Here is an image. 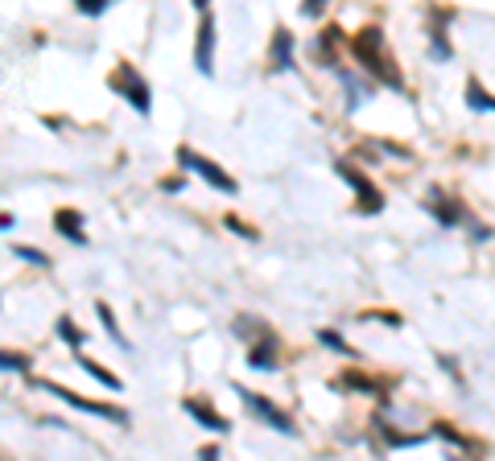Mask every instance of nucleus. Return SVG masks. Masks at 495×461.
Listing matches in <instances>:
<instances>
[{
  "instance_id": "nucleus-27",
  "label": "nucleus",
  "mask_w": 495,
  "mask_h": 461,
  "mask_svg": "<svg viewBox=\"0 0 495 461\" xmlns=\"http://www.w3.org/2000/svg\"><path fill=\"white\" fill-rule=\"evenodd\" d=\"M13 227V219H9V214H0V230H9Z\"/></svg>"
},
{
  "instance_id": "nucleus-22",
  "label": "nucleus",
  "mask_w": 495,
  "mask_h": 461,
  "mask_svg": "<svg viewBox=\"0 0 495 461\" xmlns=\"http://www.w3.org/2000/svg\"><path fill=\"white\" fill-rule=\"evenodd\" d=\"M17 260H25V264H34V268H50V260H45L37 248H17Z\"/></svg>"
},
{
  "instance_id": "nucleus-5",
  "label": "nucleus",
  "mask_w": 495,
  "mask_h": 461,
  "mask_svg": "<svg viewBox=\"0 0 495 461\" xmlns=\"http://www.w3.org/2000/svg\"><path fill=\"white\" fill-rule=\"evenodd\" d=\"M235 391H240L243 408L252 412V417H261L269 428H277V433H285V436H293V433H297V428H293V420H289L285 412L277 408V404H269V399H264V396H256V391H248V387H235Z\"/></svg>"
},
{
  "instance_id": "nucleus-18",
  "label": "nucleus",
  "mask_w": 495,
  "mask_h": 461,
  "mask_svg": "<svg viewBox=\"0 0 495 461\" xmlns=\"http://www.w3.org/2000/svg\"><path fill=\"white\" fill-rule=\"evenodd\" d=\"M318 342H322V346H331V350H339V355H347V358H355V350H351V346H347V338H339V334H334V329H322V334H318Z\"/></svg>"
},
{
  "instance_id": "nucleus-2",
  "label": "nucleus",
  "mask_w": 495,
  "mask_h": 461,
  "mask_svg": "<svg viewBox=\"0 0 495 461\" xmlns=\"http://www.w3.org/2000/svg\"><path fill=\"white\" fill-rule=\"evenodd\" d=\"M108 87L116 91L124 103H133L141 115L153 112V91H149V83L141 79V71H136L133 63H116V71L108 74Z\"/></svg>"
},
{
  "instance_id": "nucleus-3",
  "label": "nucleus",
  "mask_w": 495,
  "mask_h": 461,
  "mask_svg": "<svg viewBox=\"0 0 495 461\" xmlns=\"http://www.w3.org/2000/svg\"><path fill=\"white\" fill-rule=\"evenodd\" d=\"M178 165L190 169V173H198V178L207 181L211 190H219V194H235V190H240V186H235L232 173H223V169H219L215 161H207L203 152L190 149V144H182V149H178Z\"/></svg>"
},
{
  "instance_id": "nucleus-8",
  "label": "nucleus",
  "mask_w": 495,
  "mask_h": 461,
  "mask_svg": "<svg viewBox=\"0 0 495 461\" xmlns=\"http://www.w3.org/2000/svg\"><path fill=\"white\" fill-rule=\"evenodd\" d=\"M277 355H281V342H277V334H256V342L248 346V367H256V371H277Z\"/></svg>"
},
{
  "instance_id": "nucleus-7",
  "label": "nucleus",
  "mask_w": 495,
  "mask_h": 461,
  "mask_svg": "<svg viewBox=\"0 0 495 461\" xmlns=\"http://www.w3.org/2000/svg\"><path fill=\"white\" fill-rule=\"evenodd\" d=\"M339 173H342V178H347V181H351L355 190H360V202H355V211H360V214H376V211H384V198L376 194V186H371V181L363 178L360 169H351V165H347V161H342V165H339Z\"/></svg>"
},
{
  "instance_id": "nucleus-10",
  "label": "nucleus",
  "mask_w": 495,
  "mask_h": 461,
  "mask_svg": "<svg viewBox=\"0 0 495 461\" xmlns=\"http://www.w3.org/2000/svg\"><path fill=\"white\" fill-rule=\"evenodd\" d=\"M182 408L190 412V417L198 420V425L203 428H211V433H227V420L219 417L215 408H207V404H203V399H186V404H182Z\"/></svg>"
},
{
  "instance_id": "nucleus-11",
  "label": "nucleus",
  "mask_w": 495,
  "mask_h": 461,
  "mask_svg": "<svg viewBox=\"0 0 495 461\" xmlns=\"http://www.w3.org/2000/svg\"><path fill=\"white\" fill-rule=\"evenodd\" d=\"M272 66H277V71H289V66H293V34H289V29H277V34H272Z\"/></svg>"
},
{
  "instance_id": "nucleus-6",
  "label": "nucleus",
  "mask_w": 495,
  "mask_h": 461,
  "mask_svg": "<svg viewBox=\"0 0 495 461\" xmlns=\"http://www.w3.org/2000/svg\"><path fill=\"white\" fill-rule=\"evenodd\" d=\"M194 66H198V74H215V17L211 13H203V21H198Z\"/></svg>"
},
{
  "instance_id": "nucleus-16",
  "label": "nucleus",
  "mask_w": 495,
  "mask_h": 461,
  "mask_svg": "<svg viewBox=\"0 0 495 461\" xmlns=\"http://www.w3.org/2000/svg\"><path fill=\"white\" fill-rule=\"evenodd\" d=\"M342 383H347V387H360L363 396H380V383H376V379H368V375H360V371L342 375Z\"/></svg>"
},
{
  "instance_id": "nucleus-12",
  "label": "nucleus",
  "mask_w": 495,
  "mask_h": 461,
  "mask_svg": "<svg viewBox=\"0 0 495 461\" xmlns=\"http://www.w3.org/2000/svg\"><path fill=\"white\" fill-rule=\"evenodd\" d=\"M79 367L91 375V379H99V383H104V387H112V391H120V387H124V383H120V375H112L108 367H99L95 358H79Z\"/></svg>"
},
{
  "instance_id": "nucleus-25",
  "label": "nucleus",
  "mask_w": 495,
  "mask_h": 461,
  "mask_svg": "<svg viewBox=\"0 0 495 461\" xmlns=\"http://www.w3.org/2000/svg\"><path fill=\"white\" fill-rule=\"evenodd\" d=\"M162 190H186V178H182V181H178V178H170V181H162Z\"/></svg>"
},
{
  "instance_id": "nucleus-23",
  "label": "nucleus",
  "mask_w": 495,
  "mask_h": 461,
  "mask_svg": "<svg viewBox=\"0 0 495 461\" xmlns=\"http://www.w3.org/2000/svg\"><path fill=\"white\" fill-rule=\"evenodd\" d=\"M227 227L235 230V235H243V240H256V227H248V222H240L235 214H227Z\"/></svg>"
},
{
  "instance_id": "nucleus-24",
  "label": "nucleus",
  "mask_w": 495,
  "mask_h": 461,
  "mask_svg": "<svg viewBox=\"0 0 495 461\" xmlns=\"http://www.w3.org/2000/svg\"><path fill=\"white\" fill-rule=\"evenodd\" d=\"M322 5H326V0H306V5H302V13H306V17H318V13H322Z\"/></svg>"
},
{
  "instance_id": "nucleus-15",
  "label": "nucleus",
  "mask_w": 495,
  "mask_h": 461,
  "mask_svg": "<svg viewBox=\"0 0 495 461\" xmlns=\"http://www.w3.org/2000/svg\"><path fill=\"white\" fill-rule=\"evenodd\" d=\"M58 338H63V342H71L74 350H83V329L74 326L71 318H58Z\"/></svg>"
},
{
  "instance_id": "nucleus-26",
  "label": "nucleus",
  "mask_w": 495,
  "mask_h": 461,
  "mask_svg": "<svg viewBox=\"0 0 495 461\" xmlns=\"http://www.w3.org/2000/svg\"><path fill=\"white\" fill-rule=\"evenodd\" d=\"M190 5H194L198 13H207V5H211V0H190Z\"/></svg>"
},
{
  "instance_id": "nucleus-14",
  "label": "nucleus",
  "mask_w": 495,
  "mask_h": 461,
  "mask_svg": "<svg viewBox=\"0 0 495 461\" xmlns=\"http://www.w3.org/2000/svg\"><path fill=\"white\" fill-rule=\"evenodd\" d=\"M95 313H99V321L108 326V338H112V342H116V346H124V350H128V338L120 334V326H116V318H112V309H108V305H95Z\"/></svg>"
},
{
  "instance_id": "nucleus-20",
  "label": "nucleus",
  "mask_w": 495,
  "mask_h": 461,
  "mask_svg": "<svg viewBox=\"0 0 495 461\" xmlns=\"http://www.w3.org/2000/svg\"><path fill=\"white\" fill-rule=\"evenodd\" d=\"M467 103L475 107V112H491V95H487L479 83H470V99H467Z\"/></svg>"
},
{
  "instance_id": "nucleus-19",
  "label": "nucleus",
  "mask_w": 495,
  "mask_h": 461,
  "mask_svg": "<svg viewBox=\"0 0 495 461\" xmlns=\"http://www.w3.org/2000/svg\"><path fill=\"white\" fill-rule=\"evenodd\" d=\"M433 436H441V441H450V445H459V449H470V441L462 433H454L450 425H433Z\"/></svg>"
},
{
  "instance_id": "nucleus-9",
  "label": "nucleus",
  "mask_w": 495,
  "mask_h": 461,
  "mask_svg": "<svg viewBox=\"0 0 495 461\" xmlns=\"http://www.w3.org/2000/svg\"><path fill=\"white\" fill-rule=\"evenodd\" d=\"M54 227H58V235H66L71 243H87V230H83V214L71 211V206L54 211Z\"/></svg>"
},
{
  "instance_id": "nucleus-1",
  "label": "nucleus",
  "mask_w": 495,
  "mask_h": 461,
  "mask_svg": "<svg viewBox=\"0 0 495 461\" xmlns=\"http://www.w3.org/2000/svg\"><path fill=\"white\" fill-rule=\"evenodd\" d=\"M347 50H351V58L363 66L368 74H376L384 87H405V79H401V71L392 66V58H388V50H384V34H380V25H368V29H360V34L347 42Z\"/></svg>"
},
{
  "instance_id": "nucleus-21",
  "label": "nucleus",
  "mask_w": 495,
  "mask_h": 461,
  "mask_svg": "<svg viewBox=\"0 0 495 461\" xmlns=\"http://www.w3.org/2000/svg\"><path fill=\"white\" fill-rule=\"evenodd\" d=\"M235 334H240V338H256V334H264V326L256 318H235Z\"/></svg>"
},
{
  "instance_id": "nucleus-17",
  "label": "nucleus",
  "mask_w": 495,
  "mask_h": 461,
  "mask_svg": "<svg viewBox=\"0 0 495 461\" xmlns=\"http://www.w3.org/2000/svg\"><path fill=\"white\" fill-rule=\"evenodd\" d=\"M112 5H116V0H74V9H79L83 17H104Z\"/></svg>"
},
{
  "instance_id": "nucleus-13",
  "label": "nucleus",
  "mask_w": 495,
  "mask_h": 461,
  "mask_svg": "<svg viewBox=\"0 0 495 461\" xmlns=\"http://www.w3.org/2000/svg\"><path fill=\"white\" fill-rule=\"evenodd\" d=\"M29 355H17V350H0V371H9V375H29Z\"/></svg>"
},
{
  "instance_id": "nucleus-4",
  "label": "nucleus",
  "mask_w": 495,
  "mask_h": 461,
  "mask_svg": "<svg viewBox=\"0 0 495 461\" xmlns=\"http://www.w3.org/2000/svg\"><path fill=\"white\" fill-rule=\"evenodd\" d=\"M34 383H37V391H50V396H58L63 404H71V408H79V412H91V417H99V420H116V425H128V412L116 408V404H95V399L74 396V391H66L63 383H50V379H34Z\"/></svg>"
}]
</instances>
